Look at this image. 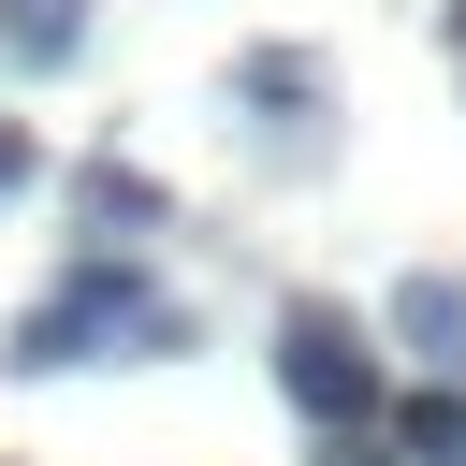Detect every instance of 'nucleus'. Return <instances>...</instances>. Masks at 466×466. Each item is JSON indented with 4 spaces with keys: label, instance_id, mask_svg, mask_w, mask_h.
<instances>
[{
    "label": "nucleus",
    "instance_id": "nucleus-1",
    "mask_svg": "<svg viewBox=\"0 0 466 466\" xmlns=\"http://www.w3.org/2000/svg\"><path fill=\"white\" fill-rule=\"evenodd\" d=\"M116 335H131V364H146V350H189V306H160L131 262H87L73 291H44V306L15 320V350H0V364H29V379H44V364H87V350H116Z\"/></svg>",
    "mask_w": 466,
    "mask_h": 466
},
{
    "label": "nucleus",
    "instance_id": "nucleus-2",
    "mask_svg": "<svg viewBox=\"0 0 466 466\" xmlns=\"http://www.w3.org/2000/svg\"><path fill=\"white\" fill-rule=\"evenodd\" d=\"M277 393L320 422V437H379V408H393V364H379V335L350 320V306H277Z\"/></svg>",
    "mask_w": 466,
    "mask_h": 466
},
{
    "label": "nucleus",
    "instance_id": "nucleus-3",
    "mask_svg": "<svg viewBox=\"0 0 466 466\" xmlns=\"http://www.w3.org/2000/svg\"><path fill=\"white\" fill-rule=\"evenodd\" d=\"M393 335H408L422 364H466V277H408V291H393Z\"/></svg>",
    "mask_w": 466,
    "mask_h": 466
},
{
    "label": "nucleus",
    "instance_id": "nucleus-4",
    "mask_svg": "<svg viewBox=\"0 0 466 466\" xmlns=\"http://www.w3.org/2000/svg\"><path fill=\"white\" fill-rule=\"evenodd\" d=\"M393 451H408V466H451V451H466V393H408V408H393Z\"/></svg>",
    "mask_w": 466,
    "mask_h": 466
},
{
    "label": "nucleus",
    "instance_id": "nucleus-5",
    "mask_svg": "<svg viewBox=\"0 0 466 466\" xmlns=\"http://www.w3.org/2000/svg\"><path fill=\"white\" fill-rule=\"evenodd\" d=\"M73 44H87V15H73V0H15V58H29V73H58Z\"/></svg>",
    "mask_w": 466,
    "mask_h": 466
},
{
    "label": "nucleus",
    "instance_id": "nucleus-6",
    "mask_svg": "<svg viewBox=\"0 0 466 466\" xmlns=\"http://www.w3.org/2000/svg\"><path fill=\"white\" fill-rule=\"evenodd\" d=\"M73 189H87V218H131V233H146V218H160V189H146V175H131V160H87V175H73Z\"/></svg>",
    "mask_w": 466,
    "mask_h": 466
},
{
    "label": "nucleus",
    "instance_id": "nucleus-7",
    "mask_svg": "<svg viewBox=\"0 0 466 466\" xmlns=\"http://www.w3.org/2000/svg\"><path fill=\"white\" fill-rule=\"evenodd\" d=\"M29 175H44V146H29V131H15V116H0V204H15V189H29Z\"/></svg>",
    "mask_w": 466,
    "mask_h": 466
},
{
    "label": "nucleus",
    "instance_id": "nucleus-8",
    "mask_svg": "<svg viewBox=\"0 0 466 466\" xmlns=\"http://www.w3.org/2000/svg\"><path fill=\"white\" fill-rule=\"evenodd\" d=\"M320 466H408L393 437H320Z\"/></svg>",
    "mask_w": 466,
    "mask_h": 466
},
{
    "label": "nucleus",
    "instance_id": "nucleus-9",
    "mask_svg": "<svg viewBox=\"0 0 466 466\" xmlns=\"http://www.w3.org/2000/svg\"><path fill=\"white\" fill-rule=\"evenodd\" d=\"M451 58H466V0H451Z\"/></svg>",
    "mask_w": 466,
    "mask_h": 466
}]
</instances>
